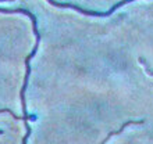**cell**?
<instances>
[{"label": "cell", "instance_id": "1", "mask_svg": "<svg viewBox=\"0 0 153 144\" xmlns=\"http://www.w3.org/2000/svg\"><path fill=\"white\" fill-rule=\"evenodd\" d=\"M50 4H53V6H56V7H67V8H74V10H76V11L82 12V14H85V15H92V17H109L110 14H113L114 11H116L118 7H123L124 4L129 3V1H132V0H121V1H118V3H116L113 6V7L110 8L109 11L106 12H99V11H92V10H85V8L79 7V6H76V4H71V3H57V1H54V0H48Z\"/></svg>", "mask_w": 153, "mask_h": 144}, {"label": "cell", "instance_id": "2", "mask_svg": "<svg viewBox=\"0 0 153 144\" xmlns=\"http://www.w3.org/2000/svg\"><path fill=\"white\" fill-rule=\"evenodd\" d=\"M143 122H145V120H142V119L141 120H127V122H124V123L121 125V128L118 129V130H116V132H110L109 134H107V137H106L105 140L102 141V144H107V141L110 140V137H113L114 134H118V133H121L125 128H127V126H128V125H142Z\"/></svg>", "mask_w": 153, "mask_h": 144}, {"label": "cell", "instance_id": "3", "mask_svg": "<svg viewBox=\"0 0 153 144\" xmlns=\"http://www.w3.org/2000/svg\"><path fill=\"white\" fill-rule=\"evenodd\" d=\"M139 61H141L142 64H143V65H145V67H146V69H148V72H149L150 75H153V69L150 68V67H149V65H148V64H146V61L143 60V58H139Z\"/></svg>", "mask_w": 153, "mask_h": 144}, {"label": "cell", "instance_id": "4", "mask_svg": "<svg viewBox=\"0 0 153 144\" xmlns=\"http://www.w3.org/2000/svg\"><path fill=\"white\" fill-rule=\"evenodd\" d=\"M0 1H13V0H0Z\"/></svg>", "mask_w": 153, "mask_h": 144}]
</instances>
